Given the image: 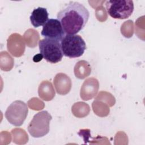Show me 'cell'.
Here are the masks:
<instances>
[{"instance_id": "cell-1", "label": "cell", "mask_w": 145, "mask_h": 145, "mask_svg": "<svg viewBox=\"0 0 145 145\" xmlns=\"http://www.w3.org/2000/svg\"><path fill=\"white\" fill-rule=\"evenodd\" d=\"M89 17L88 10L78 2L70 1L58 13L57 19L66 35H75L82 30Z\"/></svg>"}, {"instance_id": "cell-2", "label": "cell", "mask_w": 145, "mask_h": 145, "mask_svg": "<svg viewBox=\"0 0 145 145\" xmlns=\"http://www.w3.org/2000/svg\"><path fill=\"white\" fill-rule=\"evenodd\" d=\"M60 43L63 56L71 58L82 56L86 49L85 41L78 35H65Z\"/></svg>"}, {"instance_id": "cell-3", "label": "cell", "mask_w": 145, "mask_h": 145, "mask_svg": "<svg viewBox=\"0 0 145 145\" xmlns=\"http://www.w3.org/2000/svg\"><path fill=\"white\" fill-rule=\"evenodd\" d=\"M52 119V116L46 110L35 114L27 127L30 135L34 138H40L46 135L49 131V123Z\"/></svg>"}, {"instance_id": "cell-4", "label": "cell", "mask_w": 145, "mask_h": 145, "mask_svg": "<svg viewBox=\"0 0 145 145\" xmlns=\"http://www.w3.org/2000/svg\"><path fill=\"white\" fill-rule=\"evenodd\" d=\"M39 47L40 54L48 62L57 63L63 56L60 41L44 39L39 41Z\"/></svg>"}, {"instance_id": "cell-5", "label": "cell", "mask_w": 145, "mask_h": 145, "mask_svg": "<svg viewBox=\"0 0 145 145\" xmlns=\"http://www.w3.org/2000/svg\"><path fill=\"white\" fill-rule=\"evenodd\" d=\"M105 7L108 14L112 18L125 19L132 14L134 11V3L131 0L107 1Z\"/></svg>"}, {"instance_id": "cell-6", "label": "cell", "mask_w": 145, "mask_h": 145, "mask_svg": "<svg viewBox=\"0 0 145 145\" xmlns=\"http://www.w3.org/2000/svg\"><path fill=\"white\" fill-rule=\"evenodd\" d=\"M28 112L27 104L20 100L12 102L5 112V117L11 124L20 126L26 119Z\"/></svg>"}, {"instance_id": "cell-7", "label": "cell", "mask_w": 145, "mask_h": 145, "mask_svg": "<svg viewBox=\"0 0 145 145\" xmlns=\"http://www.w3.org/2000/svg\"><path fill=\"white\" fill-rule=\"evenodd\" d=\"M45 39L61 41L65 36L61 23L57 19H49L44 24L41 32Z\"/></svg>"}, {"instance_id": "cell-8", "label": "cell", "mask_w": 145, "mask_h": 145, "mask_svg": "<svg viewBox=\"0 0 145 145\" xmlns=\"http://www.w3.org/2000/svg\"><path fill=\"white\" fill-rule=\"evenodd\" d=\"M98 89V80L93 78H88L84 81L81 87L80 97L84 100H89L96 95Z\"/></svg>"}, {"instance_id": "cell-9", "label": "cell", "mask_w": 145, "mask_h": 145, "mask_svg": "<svg viewBox=\"0 0 145 145\" xmlns=\"http://www.w3.org/2000/svg\"><path fill=\"white\" fill-rule=\"evenodd\" d=\"M49 14L46 8L39 7L35 8L29 17L32 25L35 27L44 26L48 20Z\"/></svg>"}, {"instance_id": "cell-10", "label": "cell", "mask_w": 145, "mask_h": 145, "mask_svg": "<svg viewBox=\"0 0 145 145\" xmlns=\"http://www.w3.org/2000/svg\"><path fill=\"white\" fill-rule=\"evenodd\" d=\"M54 84L57 93L60 95H66L69 93L71 87L70 78L62 73L56 75L54 79Z\"/></svg>"}, {"instance_id": "cell-11", "label": "cell", "mask_w": 145, "mask_h": 145, "mask_svg": "<svg viewBox=\"0 0 145 145\" xmlns=\"http://www.w3.org/2000/svg\"><path fill=\"white\" fill-rule=\"evenodd\" d=\"M39 95L44 100H51L55 96V92L52 84L48 81H44L39 86Z\"/></svg>"}, {"instance_id": "cell-12", "label": "cell", "mask_w": 145, "mask_h": 145, "mask_svg": "<svg viewBox=\"0 0 145 145\" xmlns=\"http://www.w3.org/2000/svg\"><path fill=\"white\" fill-rule=\"evenodd\" d=\"M42 58H43V57L41 54H37V55L35 56V57H33V61L35 62H38V61H41Z\"/></svg>"}]
</instances>
